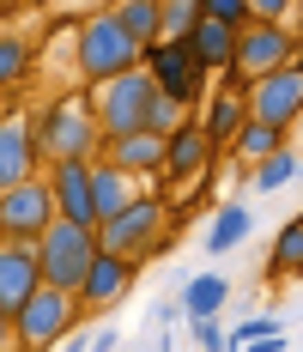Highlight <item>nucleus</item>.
Returning a JSON list of instances; mask_svg holds the SVG:
<instances>
[{
    "mask_svg": "<svg viewBox=\"0 0 303 352\" xmlns=\"http://www.w3.org/2000/svg\"><path fill=\"white\" fill-rule=\"evenodd\" d=\"M139 55H146V49L115 25L109 6L85 12V25H79V36H73V67H79L85 85H103V79H115V73H134Z\"/></svg>",
    "mask_w": 303,
    "mask_h": 352,
    "instance_id": "f257e3e1",
    "label": "nucleus"
},
{
    "mask_svg": "<svg viewBox=\"0 0 303 352\" xmlns=\"http://www.w3.org/2000/svg\"><path fill=\"white\" fill-rule=\"evenodd\" d=\"M36 158L43 164H91L103 158V134L91 122L85 98H61L36 116Z\"/></svg>",
    "mask_w": 303,
    "mask_h": 352,
    "instance_id": "f03ea898",
    "label": "nucleus"
},
{
    "mask_svg": "<svg viewBox=\"0 0 303 352\" xmlns=\"http://www.w3.org/2000/svg\"><path fill=\"white\" fill-rule=\"evenodd\" d=\"M31 249H36V274H43V285H55V292L79 298V285H85L91 261H98V237H91L85 225L49 219V225H43V237H36Z\"/></svg>",
    "mask_w": 303,
    "mask_h": 352,
    "instance_id": "7ed1b4c3",
    "label": "nucleus"
},
{
    "mask_svg": "<svg viewBox=\"0 0 303 352\" xmlns=\"http://www.w3.org/2000/svg\"><path fill=\"white\" fill-rule=\"evenodd\" d=\"M146 104H152V79L146 73H115V79H103V85H91V122H98L103 146L109 140H128V134H146L139 122H146Z\"/></svg>",
    "mask_w": 303,
    "mask_h": 352,
    "instance_id": "20e7f679",
    "label": "nucleus"
},
{
    "mask_svg": "<svg viewBox=\"0 0 303 352\" xmlns=\"http://www.w3.org/2000/svg\"><path fill=\"white\" fill-rule=\"evenodd\" d=\"M164 219H170V207L158 201V195H134V201L115 212V219H103L91 237H98V249H103V255L139 261L146 249H158V237H164Z\"/></svg>",
    "mask_w": 303,
    "mask_h": 352,
    "instance_id": "39448f33",
    "label": "nucleus"
},
{
    "mask_svg": "<svg viewBox=\"0 0 303 352\" xmlns=\"http://www.w3.org/2000/svg\"><path fill=\"white\" fill-rule=\"evenodd\" d=\"M73 322H79V304H73L67 292L36 285L31 298H25V310L12 316V340H19V352H49L73 334Z\"/></svg>",
    "mask_w": 303,
    "mask_h": 352,
    "instance_id": "423d86ee",
    "label": "nucleus"
},
{
    "mask_svg": "<svg viewBox=\"0 0 303 352\" xmlns=\"http://www.w3.org/2000/svg\"><path fill=\"white\" fill-rule=\"evenodd\" d=\"M291 55H298V31L291 25H243L236 49H231V85H255L267 73L291 67Z\"/></svg>",
    "mask_w": 303,
    "mask_h": 352,
    "instance_id": "0eeeda50",
    "label": "nucleus"
},
{
    "mask_svg": "<svg viewBox=\"0 0 303 352\" xmlns=\"http://www.w3.org/2000/svg\"><path fill=\"white\" fill-rule=\"evenodd\" d=\"M49 219H55V201H49L43 170L19 188H0V243H36Z\"/></svg>",
    "mask_w": 303,
    "mask_h": 352,
    "instance_id": "6e6552de",
    "label": "nucleus"
},
{
    "mask_svg": "<svg viewBox=\"0 0 303 352\" xmlns=\"http://www.w3.org/2000/svg\"><path fill=\"white\" fill-rule=\"evenodd\" d=\"M139 73L152 79V91H158V98H170V104H182V109L206 91V73L188 61V49H182V43H152V49L139 55Z\"/></svg>",
    "mask_w": 303,
    "mask_h": 352,
    "instance_id": "1a4fd4ad",
    "label": "nucleus"
},
{
    "mask_svg": "<svg viewBox=\"0 0 303 352\" xmlns=\"http://www.w3.org/2000/svg\"><path fill=\"white\" fill-rule=\"evenodd\" d=\"M243 104H249V122H267V128H291L303 116V73L298 67H279L255 85H243Z\"/></svg>",
    "mask_w": 303,
    "mask_h": 352,
    "instance_id": "9d476101",
    "label": "nucleus"
},
{
    "mask_svg": "<svg viewBox=\"0 0 303 352\" xmlns=\"http://www.w3.org/2000/svg\"><path fill=\"white\" fill-rule=\"evenodd\" d=\"M36 164V116H0V188L31 182Z\"/></svg>",
    "mask_w": 303,
    "mask_h": 352,
    "instance_id": "9b49d317",
    "label": "nucleus"
},
{
    "mask_svg": "<svg viewBox=\"0 0 303 352\" xmlns=\"http://www.w3.org/2000/svg\"><path fill=\"white\" fill-rule=\"evenodd\" d=\"M49 182V201H55V219H67V225H98L91 219V164H49L43 170Z\"/></svg>",
    "mask_w": 303,
    "mask_h": 352,
    "instance_id": "f8f14e48",
    "label": "nucleus"
},
{
    "mask_svg": "<svg viewBox=\"0 0 303 352\" xmlns=\"http://www.w3.org/2000/svg\"><path fill=\"white\" fill-rule=\"evenodd\" d=\"M139 280V267L134 261H122V255H103L98 249V261H91V274H85V285H79V310H109V304H122L128 292H134Z\"/></svg>",
    "mask_w": 303,
    "mask_h": 352,
    "instance_id": "ddd939ff",
    "label": "nucleus"
},
{
    "mask_svg": "<svg viewBox=\"0 0 303 352\" xmlns=\"http://www.w3.org/2000/svg\"><path fill=\"white\" fill-rule=\"evenodd\" d=\"M43 274H36V249L31 243H0V316H19Z\"/></svg>",
    "mask_w": 303,
    "mask_h": 352,
    "instance_id": "4468645a",
    "label": "nucleus"
},
{
    "mask_svg": "<svg viewBox=\"0 0 303 352\" xmlns=\"http://www.w3.org/2000/svg\"><path fill=\"white\" fill-rule=\"evenodd\" d=\"M243 122H249V104H243V85H231V79H225V91H212V98H206V116L194 122V128L206 134L212 158H218V152H231V140L243 134Z\"/></svg>",
    "mask_w": 303,
    "mask_h": 352,
    "instance_id": "2eb2a0df",
    "label": "nucleus"
},
{
    "mask_svg": "<svg viewBox=\"0 0 303 352\" xmlns=\"http://www.w3.org/2000/svg\"><path fill=\"white\" fill-rule=\"evenodd\" d=\"M103 164H115L122 176H164V140H158V134L109 140V146H103Z\"/></svg>",
    "mask_w": 303,
    "mask_h": 352,
    "instance_id": "dca6fc26",
    "label": "nucleus"
},
{
    "mask_svg": "<svg viewBox=\"0 0 303 352\" xmlns=\"http://www.w3.org/2000/svg\"><path fill=\"white\" fill-rule=\"evenodd\" d=\"M188 61L201 73H231V49H236V31H225V25H212V19H201L194 31H188Z\"/></svg>",
    "mask_w": 303,
    "mask_h": 352,
    "instance_id": "f3484780",
    "label": "nucleus"
},
{
    "mask_svg": "<svg viewBox=\"0 0 303 352\" xmlns=\"http://www.w3.org/2000/svg\"><path fill=\"white\" fill-rule=\"evenodd\" d=\"M201 170H212V146L194 122H182L164 140V176H201Z\"/></svg>",
    "mask_w": 303,
    "mask_h": 352,
    "instance_id": "a211bd4d",
    "label": "nucleus"
},
{
    "mask_svg": "<svg viewBox=\"0 0 303 352\" xmlns=\"http://www.w3.org/2000/svg\"><path fill=\"white\" fill-rule=\"evenodd\" d=\"M225 304H231V280H225V274H188V280H182V304H176V310H182L188 322H212Z\"/></svg>",
    "mask_w": 303,
    "mask_h": 352,
    "instance_id": "6ab92c4d",
    "label": "nucleus"
},
{
    "mask_svg": "<svg viewBox=\"0 0 303 352\" xmlns=\"http://www.w3.org/2000/svg\"><path fill=\"white\" fill-rule=\"evenodd\" d=\"M128 201H134V176H122L115 164L91 158V219L103 225V219H115ZM98 225H91V231H98Z\"/></svg>",
    "mask_w": 303,
    "mask_h": 352,
    "instance_id": "aec40b11",
    "label": "nucleus"
},
{
    "mask_svg": "<svg viewBox=\"0 0 303 352\" xmlns=\"http://www.w3.org/2000/svg\"><path fill=\"white\" fill-rule=\"evenodd\" d=\"M249 231H255V219H249V207H243V201L218 207V212H212V225H206V255H231Z\"/></svg>",
    "mask_w": 303,
    "mask_h": 352,
    "instance_id": "412c9836",
    "label": "nucleus"
},
{
    "mask_svg": "<svg viewBox=\"0 0 303 352\" xmlns=\"http://www.w3.org/2000/svg\"><path fill=\"white\" fill-rule=\"evenodd\" d=\"M109 12H115V25L134 36L139 49L158 43V0H122V6H109Z\"/></svg>",
    "mask_w": 303,
    "mask_h": 352,
    "instance_id": "4be33fe9",
    "label": "nucleus"
},
{
    "mask_svg": "<svg viewBox=\"0 0 303 352\" xmlns=\"http://www.w3.org/2000/svg\"><path fill=\"white\" fill-rule=\"evenodd\" d=\"M267 274H279V280L303 274V212H298V219H285V231L273 237V261H267Z\"/></svg>",
    "mask_w": 303,
    "mask_h": 352,
    "instance_id": "5701e85b",
    "label": "nucleus"
},
{
    "mask_svg": "<svg viewBox=\"0 0 303 352\" xmlns=\"http://www.w3.org/2000/svg\"><path fill=\"white\" fill-rule=\"evenodd\" d=\"M201 25V0H158V43H188Z\"/></svg>",
    "mask_w": 303,
    "mask_h": 352,
    "instance_id": "b1692460",
    "label": "nucleus"
},
{
    "mask_svg": "<svg viewBox=\"0 0 303 352\" xmlns=\"http://www.w3.org/2000/svg\"><path fill=\"white\" fill-rule=\"evenodd\" d=\"M279 146H285V134H279V128H267V122H243V134L231 140V152L243 158V164H261V158H273Z\"/></svg>",
    "mask_w": 303,
    "mask_h": 352,
    "instance_id": "393cba45",
    "label": "nucleus"
},
{
    "mask_svg": "<svg viewBox=\"0 0 303 352\" xmlns=\"http://www.w3.org/2000/svg\"><path fill=\"white\" fill-rule=\"evenodd\" d=\"M25 73H31V43L12 36V31H0V91L25 85Z\"/></svg>",
    "mask_w": 303,
    "mask_h": 352,
    "instance_id": "a878e982",
    "label": "nucleus"
},
{
    "mask_svg": "<svg viewBox=\"0 0 303 352\" xmlns=\"http://www.w3.org/2000/svg\"><path fill=\"white\" fill-rule=\"evenodd\" d=\"M298 164H303L298 152H291V146H279L273 158H261V164H255V176H249V182H255L261 195H273V188H285V182L298 176Z\"/></svg>",
    "mask_w": 303,
    "mask_h": 352,
    "instance_id": "bb28decb",
    "label": "nucleus"
},
{
    "mask_svg": "<svg viewBox=\"0 0 303 352\" xmlns=\"http://www.w3.org/2000/svg\"><path fill=\"white\" fill-rule=\"evenodd\" d=\"M182 122H188V109H182V104H170V98H158V91H152V104H146V122H139V128H146V134H158V140H170V134H176Z\"/></svg>",
    "mask_w": 303,
    "mask_h": 352,
    "instance_id": "cd10ccee",
    "label": "nucleus"
},
{
    "mask_svg": "<svg viewBox=\"0 0 303 352\" xmlns=\"http://www.w3.org/2000/svg\"><path fill=\"white\" fill-rule=\"evenodd\" d=\"M267 334H285V316H249V322H236V328H225V340L236 352L249 346V340H267Z\"/></svg>",
    "mask_w": 303,
    "mask_h": 352,
    "instance_id": "c85d7f7f",
    "label": "nucleus"
},
{
    "mask_svg": "<svg viewBox=\"0 0 303 352\" xmlns=\"http://www.w3.org/2000/svg\"><path fill=\"white\" fill-rule=\"evenodd\" d=\"M188 328H194V346H201V352H236L231 340H225L218 322H188Z\"/></svg>",
    "mask_w": 303,
    "mask_h": 352,
    "instance_id": "c756f323",
    "label": "nucleus"
},
{
    "mask_svg": "<svg viewBox=\"0 0 303 352\" xmlns=\"http://www.w3.org/2000/svg\"><path fill=\"white\" fill-rule=\"evenodd\" d=\"M85 352H115V328H98V334L85 340Z\"/></svg>",
    "mask_w": 303,
    "mask_h": 352,
    "instance_id": "7c9ffc66",
    "label": "nucleus"
},
{
    "mask_svg": "<svg viewBox=\"0 0 303 352\" xmlns=\"http://www.w3.org/2000/svg\"><path fill=\"white\" fill-rule=\"evenodd\" d=\"M243 352H285V334H267V340H249Z\"/></svg>",
    "mask_w": 303,
    "mask_h": 352,
    "instance_id": "2f4dec72",
    "label": "nucleus"
},
{
    "mask_svg": "<svg viewBox=\"0 0 303 352\" xmlns=\"http://www.w3.org/2000/svg\"><path fill=\"white\" fill-rule=\"evenodd\" d=\"M0 352H19V340H12V316H0Z\"/></svg>",
    "mask_w": 303,
    "mask_h": 352,
    "instance_id": "473e14b6",
    "label": "nucleus"
},
{
    "mask_svg": "<svg viewBox=\"0 0 303 352\" xmlns=\"http://www.w3.org/2000/svg\"><path fill=\"white\" fill-rule=\"evenodd\" d=\"M291 67H298V73H303V31H298V55H291Z\"/></svg>",
    "mask_w": 303,
    "mask_h": 352,
    "instance_id": "72a5a7b5",
    "label": "nucleus"
},
{
    "mask_svg": "<svg viewBox=\"0 0 303 352\" xmlns=\"http://www.w3.org/2000/svg\"><path fill=\"white\" fill-rule=\"evenodd\" d=\"M67 352H85V340H79V334H73V346H67Z\"/></svg>",
    "mask_w": 303,
    "mask_h": 352,
    "instance_id": "f704fd0d",
    "label": "nucleus"
},
{
    "mask_svg": "<svg viewBox=\"0 0 303 352\" xmlns=\"http://www.w3.org/2000/svg\"><path fill=\"white\" fill-rule=\"evenodd\" d=\"M298 158H303V152H298Z\"/></svg>",
    "mask_w": 303,
    "mask_h": 352,
    "instance_id": "c9c22d12",
    "label": "nucleus"
}]
</instances>
